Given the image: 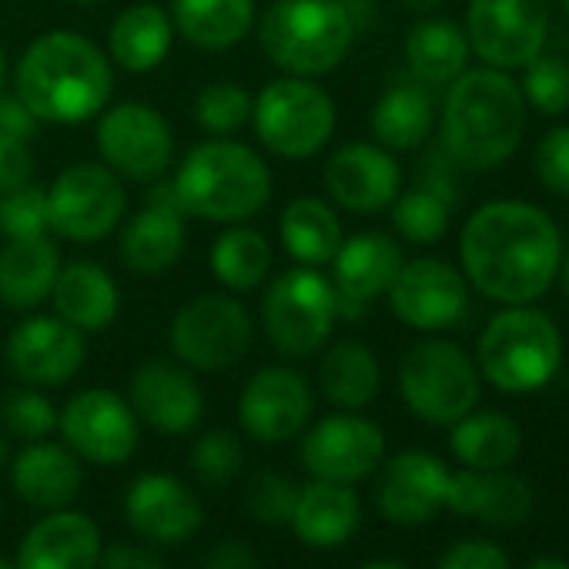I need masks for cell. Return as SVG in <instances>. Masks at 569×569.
I'll return each mask as SVG.
<instances>
[{"mask_svg":"<svg viewBox=\"0 0 569 569\" xmlns=\"http://www.w3.org/2000/svg\"><path fill=\"white\" fill-rule=\"evenodd\" d=\"M562 284H566V296H569V254L562 261Z\"/></svg>","mask_w":569,"mask_h":569,"instance_id":"obj_57","label":"cell"},{"mask_svg":"<svg viewBox=\"0 0 569 569\" xmlns=\"http://www.w3.org/2000/svg\"><path fill=\"white\" fill-rule=\"evenodd\" d=\"M402 171L382 144L352 141L326 164V191L346 211L372 214L399 198Z\"/></svg>","mask_w":569,"mask_h":569,"instance_id":"obj_23","label":"cell"},{"mask_svg":"<svg viewBox=\"0 0 569 569\" xmlns=\"http://www.w3.org/2000/svg\"><path fill=\"white\" fill-rule=\"evenodd\" d=\"M188 462H191V472L204 486H228L241 472L244 449H241V439L231 429H211L191 446Z\"/></svg>","mask_w":569,"mask_h":569,"instance_id":"obj_42","label":"cell"},{"mask_svg":"<svg viewBox=\"0 0 569 569\" xmlns=\"http://www.w3.org/2000/svg\"><path fill=\"white\" fill-rule=\"evenodd\" d=\"M0 234H4L8 241L51 234L48 188L28 181V184L14 188L8 194H0Z\"/></svg>","mask_w":569,"mask_h":569,"instance_id":"obj_43","label":"cell"},{"mask_svg":"<svg viewBox=\"0 0 569 569\" xmlns=\"http://www.w3.org/2000/svg\"><path fill=\"white\" fill-rule=\"evenodd\" d=\"M526 569H569L566 559H556V556H542V559H532Z\"/></svg>","mask_w":569,"mask_h":569,"instance_id":"obj_52","label":"cell"},{"mask_svg":"<svg viewBox=\"0 0 569 569\" xmlns=\"http://www.w3.org/2000/svg\"><path fill=\"white\" fill-rule=\"evenodd\" d=\"M251 111H254V98L244 88H238L234 81L208 84L194 98V121L214 138L238 134L251 121Z\"/></svg>","mask_w":569,"mask_h":569,"instance_id":"obj_40","label":"cell"},{"mask_svg":"<svg viewBox=\"0 0 569 569\" xmlns=\"http://www.w3.org/2000/svg\"><path fill=\"white\" fill-rule=\"evenodd\" d=\"M469 38L452 21H422L406 38V64L419 84L442 88L452 84L469 61Z\"/></svg>","mask_w":569,"mask_h":569,"instance_id":"obj_34","label":"cell"},{"mask_svg":"<svg viewBox=\"0 0 569 569\" xmlns=\"http://www.w3.org/2000/svg\"><path fill=\"white\" fill-rule=\"evenodd\" d=\"M98 154L118 178L158 181L174 161L171 124L144 101H124L101 111Z\"/></svg>","mask_w":569,"mask_h":569,"instance_id":"obj_12","label":"cell"},{"mask_svg":"<svg viewBox=\"0 0 569 569\" xmlns=\"http://www.w3.org/2000/svg\"><path fill=\"white\" fill-rule=\"evenodd\" d=\"M171 188L184 214L234 224L254 218L271 198V171L258 151L241 141L211 138L194 144L178 164Z\"/></svg>","mask_w":569,"mask_h":569,"instance_id":"obj_4","label":"cell"},{"mask_svg":"<svg viewBox=\"0 0 569 569\" xmlns=\"http://www.w3.org/2000/svg\"><path fill=\"white\" fill-rule=\"evenodd\" d=\"M124 516L138 536H144L148 542H158V546L184 542L204 522V509L194 499V492L181 479L164 476V472L138 476L128 486Z\"/></svg>","mask_w":569,"mask_h":569,"instance_id":"obj_22","label":"cell"},{"mask_svg":"<svg viewBox=\"0 0 569 569\" xmlns=\"http://www.w3.org/2000/svg\"><path fill=\"white\" fill-rule=\"evenodd\" d=\"M359 569H406L402 562H392V559H376V562H366Z\"/></svg>","mask_w":569,"mask_h":569,"instance_id":"obj_55","label":"cell"},{"mask_svg":"<svg viewBox=\"0 0 569 569\" xmlns=\"http://www.w3.org/2000/svg\"><path fill=\"white\" fill-rule=\"evenodd\" d=\"M526 131V98L499 68L462 71L446 94L442 144L449 158L472 171L509 161Z\"/></svg>","mask_w":569,"mask_h":569,"instance_id":"obj_3","label":"cell"},{"mask_svg":"<svg viewBox=\"0 0 569 569\" xmlns=\"http://www.w3.org/2000/svg\"><path fill=\"white\" fill-rule=\"evenodd\" d=\"M432 131V98L426 84H392L372 108V134L386 151H416Z\"/></svg>","mask_w":569,"mask_h":569,"instance_id":"obj_37","label":"cell"},{"mask_svg":"<svg viewBox=\"0 0 569 569\" xmlns=\"http://www.w3.org/2000/svg\"><path fill=\"white\" fill-rule=\"evenodd\" d=\"M402 8H409V11H432L439 0H399Z\"/></svg>","mask_w":569,"mask_h":569,"instance_id":"obj_53","label":"cell"},{"mask_svg":"<svg viewBox=\"0 0 569 569\" xmlns=\"http://www.w3.org/2000/svg\"><path fill=\"white\" fill-rule=\"evenodd\" d=\"M0 128L21 141H34V134L41 131V121L18 94H0Z\"/></svg>","mask_w":569,"mask_h":569,"instance_id":"obj_50","label":"cell"},{"mask_svg":"<svg viewBox=\"0 0 569 569\" xmlns=\"http://www.w3.org/2000/svg\"><path fill=\"white\" fill-rule=\"evenodd\" d=\"M452 469H446L442 459L422 449H409L382 462L379 482H376V506L382 519L396 526H422L439 509H446V489H449Z\"/></svg>","mask_w":569,"mask_h":569,"instance_id":"obj_19","label":"cell"},{"mask_svg":"<svg viewBox=\"0 0 569 569\" xmlns=\"http://www.w3.org/2000/svg\"><path fill=\"white\" fill-rule=\"evenodd\" d=\"M386 459L382 429L356 412H336L319 419L302 439V466L312 479L326 482H362Z\"/></svg>","mask_w":569,"mask_h":569,"instance_id":"obj_15","label":"cell"},{"mask_svg":"<svg viewBox=\"0 0 569 569\" xmlns=\"http://www.w3.org/2000/svg\"><path fill=\"white\" fill-rule=\"evenodd\" d=\"M98 569H168L164 559L138 542H114L108 549H101Z\"/></svg>","mask_w":569,"mask_h":569,"instance_id":"obj_49","label":"cell"},{"mask_svg":"<svg viewBox=\"0 0 569 569\" xmlns=\"http://www.w3.org/2000/svg\"><path fill=\"white\" fill-rule=\"evenodd\" d=\"M88 362V339L61 316H31L8 339V366L28 386H68Z\"/></svg>","mask_w":569,"mask_h":569,"instance_id":"obj_18","label":"cell"},{"mask_svg":"<svg viewBox=\"0 0 569 569\" xmlns=\"http://www.w3.org/2000/svg\"><path fill=\"white\" fill-rule=\"evenodd\" d=\"M386 296L396 319L419 332L452 329L466 316V302H469L466 278L449 261L439 258L402 261Z\"/></svg>","mask_w":569,"mask_h":569,"instance_id":"obj_17","label":"cell"},{"mask_svg":"<svg viewBox=\"0 0 569 569\" xmlns=\"http://www.w3.org/2000/svg\"><path fill=\"white\" fill-rule=\"evenodd\" d=\"M0 426H4V432L14 436V439L38 442V439H48L58 429V409L34 386L18 389V392H11L4 402H0Z\"/></svg>","mask_w":569,"mask_h":569,"instance_id":"obj_41","label":"cell"},{"mask_svg":"<svg viewBox=\"0 0 569 569\" xmlns=\"http://www.w3.org/2000/svg\"><path fill=\"white\" fill-rule=\"evenodd\" d=\"M392 221L402 238L416 244H432L449 228V198L432 184L412 188L392 201Z\"/></svg>","mask_w":569,"mask_h":569,"instance_id":"obj_39","label":"cell"},{"mask_svg":"<svg viewBox=\"0 0 569 569\" xmlns=\"http://www.w3.org/2000/svg\"><path fill=\"white\" fill-rule=\"evenodd\" d=\"M339 299L332 278L312 264H296L271 278L261 299V329L284 359L316 356L336 329Z\"/></svg>","mask_w":569,"mask_h":569,"instance_id":"obj_7","label":"cell"},{"mask_svg":"<svg viewBox=\"0 0 569 569\" xmlns=\"http://www.w3.org/2000/svg\"><path fill=\"white\" fill-rule=\"evenodd\" d=\"M128 211V194L121 178L98 161L68 164L48 188L51 231L68 241H101L108 238Z\"/></svg>","mask_w":569,"mask_h":569,"instance_id":"obj_11","label":"cell"},{"mask_svg":"<svg viewBox=\"0 0 569 569\" xmlns=\"http://www.w3.org/2000/svg\"><path fill=\"white\" fill-rule=\"evenodd\" d=\"M436 569H509V559L489 539H459L442 552Z\"/></svg>","mask_w":569,"mask_h":569,"instance_id":"obj_47","label":"cell"},{"mask_svg":"<svg viewBox=\"0 0 569 569\" xmlns=\"http://www.w3.org/2000/svg\"><path fill=\"white\" fill-rule=\"evenodd\" d=\"M14 88L41 124H81L108 108L114 71L108 54L88 38L51 31L21 54Z\"/></svg>","mask_w":569,"mask_h":569,"instance_id":"obj_2","label":"cell"},{"mask_svg":"<svg viewBox=\"0 0 569 569\" xmlns=\"http://www.w3.org/2000/svg\"><path fill=\"white\" fill-rule=\"evenodd\" d=\"M71 4H101V0H71Z\"/></svg>","mask_w":569,"mask_h":569,"instance_id":"obj_59","label":"cell"},{"mask_svg":"<svg viewBox=\"0 0 569 569\" xmlns=\"http://www.w3.org/2000/svg\"><path fill=\"white\" fill-rule=\"evenodd\" d=\"M0 569H18V562H11V559L0 556Z\"/></svg>","mask_w":569,"mask_h":569,"instance_id":"obj_58","label":"cell"},{"mask_svg":"<svg viewBox=\"0 0 569 569\" xmlns=\"http://www.w3.org/2000/svg\"><path fill=\"white\" fill-rule=\"evenodd\" d=\"M128 402L138 422H148L164 436H184L204 416V396L194 376L164 359H151L131 376Z\"/></svg>","mask_w":569,"mask_h":569,"instance_id":"obj_21","label":"cell"},{"mask_svg":"<svg viewBox=\"0 0 569 569\" xmlns=\"http://www.w3.org/2000/svg\"><path fill=\"white\" fill-rule=\"evenodd\" d=\"M4 78H8V68H4V51H0V94H4Z\"/></svg>","mask_w":569,"mask_h":569,"instance_id":"obj_56","label":"cell"},{"mask_svg":"<svg viewBox=\"0 0 569 569\" xmlns=\"http://www.w3.org/2000/svg\"><path fill=\"white\" fill-rule=\"evenodd\" d=\"M382 389L379 359L366 342H336L319 366V392L342 412L366 409Z\"/></svg>","mask_w":569,"mask_h":569,"instance_id":"obj_33","label":"cell"},{"mask_svg":"<svg viewBox=\"0 0 569 569\" xmlns=\"http://www.w3.org/2000/svg\"><path fill=\"white\" fill-rule=\"evenodd\" d=\"M184 248V208L171 184L151 188L144 208L121 231V261L141 278L164 274Z\"/></svg>","mask_w":569,"mask_h":569,"instance_id":"obj_24","label":"cell"},{"mask_svg":"<svg viewBox=\"0 0 569 569\" xmlns=\"http://www.w3.org/2000/svg\"><path fill=\"white\" fill-rule=\"evenodd\" d=\"M536 171H539V181L559 194V198H569V124L549 131L539 148H536Z\"/></svg>","mask_w":569,"mask_h":569,"instance_id":"obj_46","label":"cell"},{"mask_svg":"<svg viewBox=\"0 0 569 569\" xmlns=\"http://www.w3.org/2000/svg\"><path fill=\"white\" fill-rule=\"evenodd\" d=\"M278 234L281 244L299 264H329L342 244V224L339 214L322 201V198H296L278 218Z\"/></svg>","mask_w":569,"mask_h":569,"instance_id":"obj_35","label":"cell"},{"mask_svg":"<svg viewBox=\"0 0 569 569\" xmlns=\"http://www.w3.org/2000/svg\"><path fill=\"white\" fill-rule=\"evenodd\" d=\"M452 456L466 469H506L522 449V432L506 412H469L452 422Z\"/></svg>","mask_w":569,"mask_h":569,"instance_id":"obj_36","label":"cell"},{"mask_svg":"<svg viewBox=\"0 0 569 569\" xmlns=\"http://www.w3.org/2000/svg\"><path fill=\"white\" fill-rule=\"evenodd\" d=\"M34 181V154L31 144L0 128V194Z\"/></svg>","mask_w":569,"mask_h":569,"instance_id":"obj_48","label":"cell"},{"mask_svg":"<svg viewBox=\"0 0 569 569\" xmlns=\"http://www.w3.org/2000/svg\"><path fill=\"white\" fill-rule=\"evenodd\" d=\"M254 0H171L174 34L204 51H228L254 28Z\"/></svg>","mask_w":569,"mask_h":569,"instance_id":"obj_32","label":"cell"},{"mask_svg":"<svg viewBox=\"0 0 569 569\" xmlns=\"http://www.w3.org/2000/svg\"><path fill=\"white\" fill-rule=\"evenodd\" d=\"M549 34V0H469V48L499 71L526 68L542 54Z\"/></svg>","mask_w":569,"mask_h":569,"instance_id":"obj_13","label":"cell"},{"mask_svg":"<svg viewBox=\"0 0 569 569\" xmlns=\"http://www.w3.org/2000/svg\"><path fill=\"white\" fill-rule=\"evenodd\" d=\"M446 509L512 529L532 516V486L506 469H462L449 476Z\"/></svg>","mask_w":569,"mask_h":569,"instance_id":"obj_26","label":"cell"},{"mask_svg":"<svg viewBox=\"0 0 569 569\" xmlns=\"http://www.w3.org/2000/svg\"><path fill=\"white\" fill-rule=\"evenodd\" d=\"M459 254L476 292L502 306H529L559 271L562 238L542 208L489 201L466 221Z\"/></svg>","mask_w":569,"mask_h":569,"instance_id":"obj_1","label":"cell"},{"mask_svg":"<svg viewBox=\"0 0 569 569\" xmlns=\"http://www.w3.org/2000/svg\"><path fill=\"white\" fill-rule=\"evenodd\" d=\"M51 302H54V316H61L84 336L111 329L121 312L118 281L98 261L61 264L58 281L51 289Z\"/></svg>","mask_w":569,"mask_h":569,"instance_id":"obj_28","label":"cell"},{"mask_svg":"<svg viewBox=\"0 0 569 569\" xmlns=\"http://www.w3.org/2000/svg\"><path fill=\"white\" fill-rule=\"evenodd\" d=\"M254 322L231 296H198L184 302L171 322V352L181 366L198 372L231 369L248 356Z\"/></svg>","mask_w":569,"mask_h":569,"instance_id":"obj_10","label":"cell"},{"mask_svg":"<svg viewBox=\"0 0 569 569\" xmlns=\"http://www.w3.org/2000/svg\"><path fill=\"white\" fill-rule=\"evenodd\" d=\"M201 569H258V556L248 542L241 539H224L208 549Z\"/></svg>","mask_w":569,"mask_h":569,"instance_id":"obj_51","label":"cell"},{"mask_svg":"<svg viewBox=\"0 0 569 569\" xmlns=\"http://www.w3.org/2000/svg\"><path fill=\"white\" fill-rule=\"evenodd\" d=\"M14 492L34 509H68L84 486L81 459L58 442L38 439L11 459Z\"/></svg>","mask_w":569,"mask_h":569,"instance_id":"obj_27","label":"cell"},{"mask_svg":"<svg viewBox=\"0 0 569 569\" xmlns=\"http://www.w3.org/2000/svg\"><path fill=\"white\" fill-rule=\"evenodd\" d=\"M296 499H299V486L292 479H284L278 472H261L251 479L244 506L261 526H289L296 512Z\"/></svg>","mask_w":569,"mask_h":569,"instance_id":"obj_45","label":"cell"},{"mask_svg":"<svg viewBox=\"0 0 569 569\" xmlns=\"http://www.w3.org/2000/svg\"><path fill=\"white\" fill-rule=\"evenodd\" d=\"M211 274L231 292H248L261 284L271 271V244L258 228H248L241 221L228 224L208 251Z\"/></svg>","mask_w":569,"mask_h":569,"instance_id":"obj_38","label":"cell"},{"mask_svg":"<svg viewBox=\"0 0 569 569\" xmlns=\"http://www.w3.org/2000/svg\"><path fill=\"white\" fill-rule=\"evenodd\" d=\"M332 289L339 299V316L359 319L379 296L392 289L402 268V248L382 231H362L342 238L332 258Z\"/></svg>","mask_w":569,"mask_h":569,"instance_id":"obj_20","label":"cell"},{"mask_svg":"<svg viewBox=\"0 0 569 569\" xmlns=\"http://www.w3.org/2000/svg\"><path fill=\"white\" fill-rule=\"evenodd\" d=\"M562 11H566V18H569V0H562Z\"/></svg>","mask_w":569,"mask_h":569,"instance_id":"obj_60","label":"cell"},{"mask_svg":"<svg viewBox=\"0 0 569 569\" xmlns=\"http://www.w3.org/2000/svg\"><path fill=\"white\" fill-rule=\"evenodd\" d=\"M171 44H174V24L171 14L158 4H134L121 11L108 31L111 61L131 74H144L164 64Z\"/></svg>","mask_w":569,"mask_h":569,"instance_id":"obj_31","label":"cell"},{"mask_svg":"<svg viewBox=\"0 0 569 569\" xmlns=\"http://www.w3.org/2000/svg\"><path fill=\"white\" fill-rule=\"evenodd\" d=\"M61 271V251L51 234L14 238L0 248V302L18 312H31L51 299Z\"/></svg>","mask_w":569,"mask_h":569,"instance_id":"obj_29","label":"cell"},{"mask_svg":"<svg viewBox=\"0 0 569 569\" xmlns=\"http://www.w3.org/2000/svg\"><path fill=\"white\" fill-rule=\"evenodd\" d=\"M4 466H11V439L0 432V469Z\"/></svg>","mask_w":569,"mask_h":569,"instance_id":"obj_54","label":"cell"},{"mask_svg":"<svg viewBox=\"0 0 569 569\" xmlns=\"http://www.w3.org/2000/svg\"><path fill=\"white\" fill-rule=\"evenodd\" d=\"M562 362V336L549 316L529 306L499 312L479 339V372L502 392L522 396L552 382Z\"/></svg>","mask_w":569,"mask_h":569,"instance_id":"obj_6","label":"cell"},{"mask_svg":"<svg viewBox=\"0 0 569 569\" xmlns=\"http://www.w3.org/2000/svg\"><path fill=\"white\" fill-rule=\"evenodd\" d=\"M359 519H362V506L352 486L312 479L309 486L299 489L289 526L296 529L302 542L316 549H332L356 536Z\"/></svg>","mask_w":569,"mask_h":569,"instance_id":"obj_30","label":"cell"},{"mask_svg":"<svg viewBox=\"0 0 569 569\" xmlns=\"http://www.w3.org/2000/svg\"><path fill=\"white\" fill-rule=\"evenodd\" d=\"M58 429L64 446L94 466H121L134 456L141 426L128 399L111 389H84L61 412Z\"/></svg>","mask_w":569,"mask_h":569,"instance_id":"obj_14","label":"cell"},{"mask_svg":"<svg viewBox=\"0 0 569 569\" xmlns=\"http://www.w3.org/2000/svg\"><path fill=\"white\" fill-rule=\"evenodd\" d=\"M356 41V24L342 0H274L258 18L264 58L289 78H322L336 71Z\"/></svg>","mask_w":569,"mask_h":569,"instance_id":"obj_5","label":"cell"},{"mask_svg":"<svg viewBox=\"0 0 569 569\" xmlns=\"http://www.w3.org/2000/svg\"><path fill=\"white\" fill-rule=\"evenodd\" d=\"M312 412H316L312 386L302 372L289 366L258 369L238 399L241 429L264 446L289 442L299 432H306Z\"/></svg>","mask_w":569,"mask_h":569,"instance_id":"obj_16","label":"cell"},{"mask_svg":"<svg viewBox=\"0 0 569 569\" xmlns=\"http://www.w3.org/2000/svg\"><path fill=\"white\" fill-rule=\"evenodd\" d=\"M399 392L419 419L452 426L479 402V369L456 342L426 339L406 352L399 366Z\"/></svg>","mask_w":569,"mask_h":569,"instance_id":"obj_9","label":"cell"},{"mask_svg":"<svg viewBox=\"0 0 569 569\" xmlns=\"http://www.w3.org/2000/svg\"><path fill=\"white\" fill-rule=\"evenodd\" d=\"M101 529L91 516L54 509L21 539L18 569H98Z\"/></svg>","mask_w":569,"mask_h":569,"instance_id":"obj_25","label":"cell"},{"mask_svg":"<svg viewBox=\"0 0 569 569\" xmlns=\"http://www.w3.org/2000/svg\"><path fill=\"white\" fill-rule=\"evenodd\" d=\"M258 141L284 161L319 154L336 134V101L312 78H278L254 98Z\"/></svg>","mask_w":569,"mask_h":569,"instance_id":"obj_8","label":"cell"},{"mask_svg":"<svg viewBox=\"0 0 569 569\" xmlns=\"http://www.w3.org/2000/svg\"><path fill=\"white\" fill-rule=\"evenodd\" d=\"M519 91L542 114H562V111H569V64L562 58H542V54H536L526 64V81H522Z\"/></svg>","mask_w":569,"mask_h":569,"instance_id":"obj_44","label":"cell"}]
</instances>
